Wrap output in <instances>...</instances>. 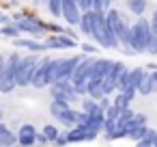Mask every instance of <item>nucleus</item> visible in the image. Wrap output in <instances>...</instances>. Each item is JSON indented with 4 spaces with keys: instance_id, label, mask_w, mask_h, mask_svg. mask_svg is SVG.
Instances as JSON below:
<instances>
[{
    "instance_id": "nucleus-1",
    "label": "nucleus",
    "mask_w": 157,
    "mask_h": 147,
    "mask_svg": "<svg viewBox=\"0 0 157 147\" xmlns=\"http://www.w3.org/2000/svg\"><path fill=\"white\" fill-rule=\"evenodd\" d=\"M153 31H151V20H146L144 15L138 18V22L131 26V48L138 52H146V43L151 39Z\"/></svg>"
},
{
    "instance_id": "nucleus-2",
    "label": "nucleus",
    "mask_w": 157,
    "mask_h": 147,
    "mask_svg": "<svg viewBox=\"0 0 157 147\" xmlns=\"http://www.w3.org/2000/svg\"><path fill=\"white\" fill-rule=\"evenodd\" d=\"M37 59L35 56H22L20 59V65H17V74H15V82L17 87H28L30 80H33V74L37 69Z\"/></svg>"
},
{
    "instance_id": "nucleus-3",
    "label": "nucleus",
    "mask_w": 157,
    "mask_h": 147,
    "mask_svg": "<svg viewBox=\"0 0 157 147\" xmlns=\"http://www.w3.org/2000/svg\"><path fill=\"white\" fill-rule=\"evenodd\" d=\"M15 22H17L22 33H28L33 37H41L48 31V26L43 22H39L37 18H33V15H15Z\"/></svg>"
},
{
    "instance_id": "nucleus-4",
    "label": "nucleus",
    "mask_w": 157,
    "mask_h": 147,
    "mask_svg": "<svg viewBox=\"0 0 157 147\" xmlns=\"http://www.w3.org/2000/svg\"><path fill=\"white\" fill-rule=\"evenodd\" d=\"M50 91H52V97H58V100H67V102H78L80 100L71 80H56L54 84H50Z\"/></svg>"
},
{
    "instance_id": "nucleus-5",
    "label": "nucleus",
    "mask_w": 157,
    "mask_h": 147,
    "mask_svg": "<svg viewBox=\"0 0 157 147\" xmlns=\"http://www.w3.org/2000/svg\"><path fill=\"white\" fill-rule=\"evenodd\" d=\"M63 18H65V22L71 24V26H78V24H80L82 9L78 7L75 0H63Z\"/></svg>"
},
{
    "instance_id": "nucleus-6",
    "label": "nucleus",
    "mask_w": 157,
    "mask_h": 147,
    "mask_svg": "<svg viewBox=\"0 0 157 147\" xmlns=\"http://www.w3.org/2000/svg\"><path fill=\"white\" fill-rule=\"evenodd\" d=\"M45 46L48 50H65V48H75V39L65 35V33H56L52 37L45 39Z\"/></svg>"
},
{
    "instance_id": "nucleus-7",
    "label": "nucleus",
    "mask_w": 157,
    "mask_h": 147,
    "mask_svg": "<svg viewBox=\"0 0 157 147\" xmlns=\"http://www.w3.org/2000/svg\"><path fill=\"white\" fill-rule=\"evenodd\" d=\"M17 143L24 145V147H30V145L37 143V130H35L33 123H24V125L20 128V132H17Z\"/></svg>"
},
{
    "instance_id": "nucleus-8",
    "label": "nucleus",
    "mask_w": 157,
    "mask_h": 147,
    "mask_svg": "<svg viewBox=\"0 0 157 147\" xmlns=\"http://www.w3.org/2000/svg\"><path fill=\"white\" fill-rule=\"evenodd\" d=\"M48 63H50V59H43L41 63H37V69H35L33 80H30V84H33L35 89H43V87H48V80H45V69H48Z\"/></svg>"
},
{
    "instance_id": "nucleus-9",
    "label": "nucleus",
    "mask_w": 157,
    "mask_h": 147,
    "mask_svg": "<svg viewBox=\"0 0 157 147\" xmlns=\"http://www.w3.org/2000/svg\"><path fill=\"white\" fill-rule=\"evenodd\" d=\"M80 31L88 37H93V31H95V9H88V11H82V18H80Z\"/></svg>"
},
{
    "instance_id": "nucleus-10",
    "label": "nucleus",
    "mask_w": 157,
    "mask_h": 147,
    "mask_svg": "<svg viewBox=\"0 0 157 147\" xmlns=\"http://www.w3.org/2000/svg\"><path fill=\"white\" fill-rule=\"evenodd\" d=\"M82 56H69V59H60V78L58 80H71L75 65L80 63Z\"/></svg>"
},
{
    "instance_id": "nucleus-11",
    "label": "nucleus",
    "mask_w": 157,
    "mask_h": 147,
    "mask_svg": "<svg viewBox=\"0 0 157 147\" xmlns=\"http://www.w3.org/2000/svg\"><path fill=\"white\" fill-rule=\"evenodd\" d=\"M112 63H114V61H110V59H95V61H93V67H90V76H88V78H103V76L110 71Z\"/></svg>"
},
{
    "instance_id": "nucleus-12",
    "label": "nucleus",
    "mask_w": 157,
    "mask_h": 147,
    "mask_svg": "<svg viewBox=\"0 0 157 147\" xmlns=\"http://www.w3.org/2000/svg\"><path fill=\"white\" fill-rule=\"evenodd\" d=\"M60 78V59H50L48 69H45V80L48 84H54Z\"/></svg>"
},
{
    "instance_id": "nucleus-13",
    "label": "nucleus",
    "mask_w": 157,
    "mask_h": 147,
    "mask_svg": "<svg viewBox=\"0 0 157 147\" xmlns=\"http://www.w3.org/2000/svg\"><path fill=\"white\" fill-rule=\"evenodd\" d=\"M15 46L17 48H26V50H30V52H43V50H48V46L45 43H39V41H35V39H15Z\"/></svg>"
},
{
    "instance_id": "nucleus-14",
    "label": "nucleus",
    "mask_w": 157,
    "mask_h": 147,
    "mask_svg": "<svg viewBox=\"0 0 157 147\" xmlns=\"http://www.w3.org/2000/svg\"><path fill=\"white\" fill-rule=\"evenodd\" d=\"M88 95L95 97V100H99L101 95H105V91H103V80H101V78H88Z\"/></svg>"
},
{
    "instance_id": "nucleus-15",
    "label": "nucleus",
    "mask_w": 157,
    "mask_h": 147,
    "mask_svg": "<svg viewBox=\"0 0 157 147\" xmlns=\"http://www.w3.org/2000/svg\"><path fill=\"white\" fill-rule=\"evenodd\" d=\"M69 106H71V102H67V100H58V97H52V102H50V112H52V117L58 119Z\"/></svg>"
},
{
    "instance_id": "nucleus-16",
    "label": "nucleus",
    "mask_w": 157,
    "mask_h": 147,
    "mask_svg": "<svg viewBox=\"0 0 157 147\" xmlns=\"http://www.w3.org/2000/svg\"><path fill=\"white\" fill-rule=\"evenodd\" d=\"M82 110L88 112V115H105V110L99 106V102L90 95H88V100H82Z\"/></svg>"
},
{
    "instance_id": "nucleus-17",
    "label": "nucleus",
    "mask_w": 157,
    "mask_h": 147,
    "mask_svg": "<svg viewBox=\"0 0 157 147\" xmlns=\"http://www.w3.org/2000/svg\"><path fill=\"white\" fill-rule=\"evenodd\" d=\"M20 54H11L7 61H5V74L2 76H9V78H15V74H17V65H20Z\"/></svg>"
},
{
    "instance_id": "nucleus-18",
    "label": "nucleus",
    "mask_w": 157,
    "mask_h": 147,
    "mask_svg": "<svg viewBox=\"0 0 157 147\" xmlns=\"http://www.w3.org/2000/svg\"><path fill=\"white\" fill-rule=\"evenodd\" d=\"M78 117H80V110H73V108L69 106V108L58 117V121H60V123H65L67 128H73V125H78Z\"/></svg>"
},
{
    "instance_id": "nucleus-19",
    "label": "nucleus",
    "mask_w": 157,
    "mask_h": 147,
    "mask_svg": "<svg viewBox=\"0 0 157 147\" xmlns=\"http://www.w3.org/2000/svg\"><path fill=\"white\" fill-rule=\"evenodd\" d=\"M144 132H146V123H133V121L127 123V136L129 138L138 141V138H142Z\"/></svg>"
},
{
    "instance_id": "nucleus-20",
    "label": "nucleus",
    "mask_w": 157,
    "mask_h": 147,
    "mask_svg": "<svg viewBox=\"0 0 157 147\" xmlns=\"http://www.w3.org/2000/svg\"><path fill=\"white\" fill-rule=\"evenodd\" d=\"M17 143V134H13L5 123H0V145H15Z\"/></svg>"
},
{
    "instance_id": "nucleus-21",
    "label": "nucleus",
    "mask_w": 157,
    "mask_h": 147,
    "mask_svg": "<svg viewBox=\"0 0 157 147\" xmlns=\"http://www.w3.org/2000/svg\"><path fill=\"white\" fill-rule=\"evenodd\" d=\"M136 143H138V145H142V147H157V132L146 128V132L142 134V138H138Z\"/></svg>"
},
{
    "instance_id": "nucleus-22",
    "label": "nucleus",
    "mask_w": 157,
    "mask_h": 147,
    "mask_svg": "<svg viewBox=\"0 0 157 147\" xmlns=\"http://www.w3.org/2000/svg\"><path fill=\"white\" fill-rule=\"evenodd\" d=\"M127 9H129L136 18H140V15H144V11H146V0H127Z\"/></svg>"
},
{
    "instance_id": "nucleus-23",
    "label": "nucleus",
    "mask_w": 157,
    "mask_h": 147,
    "mask_svg": "<svg viewBox=\"0 0 157 147\" xmlns=\"http://www.w3.org/2000/svg\"><path fill=\"white\" fill-rule=\"evenodd\" d=\"M144 74H146V71H144L142 67H136V69H131V71H129V87L138 91V84H140V80L144 78ZM129 87H127V89H129Z\"/></svg>"
},
{
    "instance_id": "nucleus-24",
    "label": "nucleus",
    "mask_w": 157,
    "mask_h": 147,
    "mask_svg": "<svg viewBox=\"0 0 157 147\" xmlns=\"http://www.w3.org/2000/svg\"><path fill=\"white\" fill-rule=\"evenodd\" d=\"M20 26H17V22H7L5 26H2V35H7V37H11V39H17L20 37Z\"/></svg>"
},
{
    "instance_id": "nucleus-25",
    "label": "nucleus",
    "mask_w": 157,
    "mask_h": 147,
    "mask_svg": "<svg viewBox=\"0 0 157 147\" xmlns=\"http://www.w3.org/2000/svg\"><path fill=\"white\" fill-rule=\"evenodd\" d=\"M45 5L54 18H63V0H45Z\"/></svg>"
},
{
    "instance_id": "nucleus-26",
    "label": "nucleus",
    "mask_w": 157,
    "mask_h": 147,
    "mask_svg": "<svg viewBox=\"0 0 157 147\" xmlns=\"http://www.w3.org/2000/svg\"><path fill=\"white\" fill-rule=\"evenodd\" d=\"M15 87H17L15 78H9V76H2V78H0V93H11Z\"/></svg>"
},
{
    "instance_id": "nucleus-27",
    "label": "nucleus",
    "mask_w": 157,
    "mask_h": 147,
    "mask_svg": "<svg viewBox=\"0 0 157 147\" xmlns=\"http://www.w3.org/2000/svg\"><path fill=\"white\" fill-rule=\"evenodd\" d=\"M138 93H140V95L153 93V87H151V74H144V78H142L140 84H138Z\"/></svg>"
},
{
    "instance_id": "nucleus-28",
    "label": "nucleus",
    "mask_w": 157,
    "mask_h": 147,
    "mask_svg": "<svg viewBox=\"0 0 157 147\" xmlns=\"http://www.w3.org/2000/svg\"><path fill=\"white\" fill-rule=\"evenodd\" d=\"M131 100H133V95H129L127 91H118V95L114 97V104H116L118 108H127Z\"/></svg>"
},
{
    "instance_id": "nucleus-29",
    "label": "nucleus",
    "mask_w": 157,
    "mask_h": 147,
    "mask_svg": "<svg viewBox=\"0 0 157 147\" xmlns=\"http://www.w3.org/2000/svg\"><path fill=\"white\" fill-rule=\"evenodd\" d=\"M133 115H136V112H133L129 106H127V108H123V110H121V115H118V119H116V121H118V125H123V128L127 130V123L133 119Z\"/></svg>"
},
{
    "instance_id": "nucleus-30",
    "label": "nucleus",
    "mask_w": 157,
    "mask_h": 147,
    "mask_svg": "<svg viewBox=\"0 0 157 147\" xmlns=\"http://www.w3.org/2000/svg\"><path fill=\"white\" fill-rule=\"evenodd\" d=\"M41 132L48 136V141H50V143H54V141H56V136H58V128H56V125H52V123H48Z\"/></svg>"
},
{
    "instance_id": "nucleus-31",
    "label": "nucleus",
    "mask_w": 157,
    "mask_h": 147,
    "mask_svg": "<svg viewBox=\"0 0 157 147\" xmlns=\"http://www.w3.org/2000/svg\"><path fill=\"white\" fill-rule=\"evenodd\" d=\"M121 110H123V108H118V106L112 102V106H108V108H105V119H118Z\"/></svg>"
},
{
    "instance_id": "nucleus-32",
    "label": "nucleus",
    "mask_w": 157,
    "mask_h": 147,
    "mask_svg": "<svg viewBox=\"0 0 157 147\" xmlns=\"http://www.w3.org/2000/svg\"><path fill=\"white\" fill-rule=\"evenodd\" d=\"M146 52H148V54H157V35H155V33L151 35L148 43H146Z\"/></svg>"
},
{
    "instance_id": "nucleus-33",
    "label": "nucleus",
    "mask_w": 157,
    "mask_h": 147,
    "mask_svg": "<svg viewBox=\"0 0 157 147\" xmlns=\"http://www.w3.org/2000/svg\"><path fill=\"white\" fill-rule=\"evenodd\" d=\"M54 143L56 145H69V132H58V136H56Z\"/></svg>"
},
{
    "instance_id": "nucleus-34",
    "label": "nucleus",
    "mask_w": 157,
    "mask_h": 147,
    "mask_svg": "<svg viewBox=\"0 0 157 147\" xmlns=\"http://www.w3.org/2000/svg\"><path fill=\"white\" fill-rule=\"evenodd\" d=\"M78 2V7L82 9V11H88V9H93V0H75Z\"/></svg>"
},
{
    "instance_id": "nucleus-35",
    "label": "nucleus",
    "mask_w": 157,
    "mask_h": 147,
    "mask_svg": "<svg viewBox=\"0 0 157 147\" xmlns=\"http://www.w3.org/2000/svg\"><path fill=\"white\" fill-rule=\"evenodd\" d=\"M97 102H99V106H101L103 110H105L108 106H112V102H110V95H101V97H99Z\"/></svg>"
},
{
    "instance_id": "nucleus-36",
    "label": "nucleus",
    "mask_w": 157,
    "mask_h": 147,
    "mask_svg": "<svg viewBox=\"0 0 157 147\" xmlns=\"http://www.w3.org/2000/svg\"><path fill=\"white\" fill-rule=\"evenodd\" d=\"M82 50H84L86 54H95L99 48H95V46H90V43H82Z\"/></svg>"
},
{
    "instance_id": "nucleus-37",
    "label": "nucleus",
    "mask_w": 157,
    "mask_h": 147,
    "mask_svg": "<svg viewBox=\"0 0 157 147\" xmlns=\"http://www.w3.org/2000/svg\"><path fill=\"white\" fill-rule=\"evenodd\" d=\"M151 87H153V93L157 91V69H153V74H151Z\"/></svg>"
},
{
    "instance_id": "nucleus-38",
    "label": "nucleus",
    "mask_w": 157,
    "mask_h": 147,
    "mask_svg": "<svg viewBox=\"0 0 157 147\" xmlns=\"http://www.w3.org/2000/svg\"><path fill=\"white\" fill-rule=\"evenodd\" d=\"M151 31L157 35V11L153 13V18H151Z\"/></svg>"
},
{
    "instance_id": "nucleus-39",
    "label": "nucleus",
    "mask_w": 157,
    "mask_h": 147,
    "mask_svg": "<svg viewBox=\"0 0 157 147\" xmlns=\"http://www.w3.org/2000/svg\"><path fill=\"white\" fill-rule=\"evenodd\" d=\"M37 143H41V145H45V143H50V141H48V136H45L43 132H37Z\"/></svg>"
},
{
    "instance_id": "nucleus-40",
    "label": "nucleus",
    "mask_w": 157,
    "mask_h": 147,
    "mask_svg": "<svg viewBox=\"0 0 157 147\" xmlns=\"http://www.w3.org/2000/svg\"><path fill=\"white\" fill-rule=\"evenodd\" d=\"M7 22H11V18H9L7 13H2V11H0V24H7Z\"/></svg>"
},
{
    "instance_id": "nucleus-41",
    "label": "nucleus",
    "mask_w": 157,
    "mask_h": 147,
    "mask_svg": "<svg viewBox=\"0 0 157 147\" xmlns=\"http://www.w3.org/2000/svg\"><path fill=\"white\" fill-rule=\"evenodd\" d=\"M2 74H5V59L0 54V78H2Z\"/></svg>"
},
{
    "instance_id": "nucleus-42",
    "label": "nucleus",
    "mask_w": 157,
    "mask_h": 147,
    "mask_svg": "<svg viewBox=\"0 0 157 147\" xmlns=\"http://www.w3.org/2000/svg\"><path fill=\"white\" fill-rule=\"evenodd\" d=\"M0 35H2V28H0Z\"/></svg>"
},
{
    "instance_id": "nucleus-43",
    "label": "nucleus",
    "mask_w": 157,
    "mask_h": 147,
    "mask_svg": "<svg viewBox=\"0 0 157 147\" xmlns=\"http://www.w3.org/2000/svg\"><path fill=\"white\" fill-rule=\"evenodd\" d=\"M0 119H2V115H0Z\"/></svg>"
},
{
    "instance_id": "nucleus-44",
    "label": "nucleus",
    "mask_w": 157,
    "mask_h": 147,
    "mask_svg": "<svg viewBox=\"0 0 157 147\" xmlns=\"http://www.w3.org/2000/svg\"><path fill=\"white\" fill-rule=\"evenodd\" d=\"M110 2H112V0H110Z\"/></svg>"
}]
</instances>
